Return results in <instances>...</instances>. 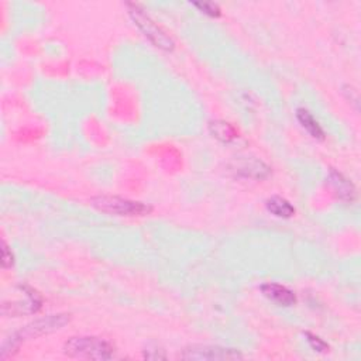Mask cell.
I'll return each mask as SVG.
<instances>
[{
	"mask_svg": "<svg viewBox=\"0 0 361 361\" xmlns=\"http://www.w3.org/2000/svg\"><path fill=\"white\" fill-rule=\"evenodd\" d=\"M64 353L71 358L102 361L113 358L114 347L100 337L76 336L64 344Z\"/></svg>",
	"mask_w": 361,
	"mask_h": 361,
	"instance_id": "7a4b0ae2",
	"label": "cell"
},
{
	"mask_svg": "<svg viewBox=\"0 0 361 361\" xmlns=\"http://www.w3.org/2000/svg\"><path fill=\"white\" fill-rule=\"evenodd\" d=\"M181 358L193 361H224V360H242L243 354L236 349H227L209 344H193L186 347Z\"/></svg>",
	"mask_w": 361,
	"mask_h": 361,
	"instance_id": "5b68a950",
	"label": "cell"
},
{
	"mask_svg": "<svg viewBox=\"0 0 361 361\" xmlns=\"http://www.w3.org/2000/svg\"><path fill=\"white\" fill-rule=\"evenodd\" d=\"M305 336H306V340H308L309 346H310L315 351H317V353H325V351L329 350V344H328L326 342H324L319 336H315V335H312V333H309V332H306Z\"/></svg>",
	"mask_w": 361,
	"mask_h": 361,
	"instance_id": "4fadbf2b",
	"label": "cell"
},
{
	"mask_svg": "<svg viewBox=\"0 0 361 361\" xmlns=\"http://www.w3.org/2000/svg\"><path fill=\"white\" fill-rule=\"evenodd\" d=\"M193 6L197 8L202 13L211 16V17H219L220 16V8L216 3L200 2V3H193Z\"/></svg>",
	"mask_w": 361,
	"mask_h": 361,
	"instance_id": "5bb4252c",
	"label": "cell"
},
{
	"mask_svg": "<svg viewBox=\"0 0 361 361\" xmlns=\"http://www.w3.org/2000/svg\"><path fill=\"white\" fill-rule=\"evenodd\" d=\"M231 171L242 178H254V179H264L271 174V168L264 164L261 159L254 157H246L236 159L231 164Z\"/></svg>",
	"mask_w": 361,
	"mask_h": 361,
	"instance_id": "8992f818",
	"label": "cell"
},
{
	"mask_svg": "<svg viewBox=\"0 0 361 361\" xmlns=\"http://www.w3.org/2000/svg\"><path fill=\"white\" fill-rule=\"evenodd\" d=\"M91 205L100 212L116 216H146L152 211L151 206L143 202H136V200L110 195L92 197Z\"/></svg>",
	"mask_w": 361,
	"mask_h": 361,
	"instance_id": "277c9868",
	"label": "cell"
},
{
	"mask_svg": "<svg viewBox=\"0 0 361 361\" xmlns=\"http://www.w3.org/2000/svg\"><path fill=\"white\" fill-rule=\"evenodd\" d=\"M265 208L270 213L281 219H290L295 215V208L291 205L290 200L281 196H271L270 199H267Z\"/></svg>",
	"mask_w": 361,
	"mask_h": 361,
	"instance_id": "30bf717a",
	"label": "cell"
},
{
	"mask_svg": "<svg viewBox=\"0 0 361 361\" xmlns=\"http://www.w3.org/2000/svg\"><path fill=\"white\" fill-rule=\"evenodd\" d=\"M13 264H15V256H13L12 250L9 249L8 243L3 240V243H2V267L10 268Z\"/></svg>",
	"mask_w": 361,
	"mask_h": 361,
	"instance_id": "9a60e30c",
	"label": "cell"
},
{
	"mask_svg": "<svg viewBox=\"0 0 361 361\" xmlns=\"http://www.w3.org/2000/svg\"><path fill=\"white\" fill-rule=\"evenodd\" d=\"M69 315L60 313V315H50L42 319H35L34 322L26 325L19 332L13 333L9 339H6L2 344V350H0V357L6 358L10 354H15L21 343L27 340H33L37 337H42L44 335L54 333L57 331H61L65 325L69 324Z\"/></svg>",
	"mask_w": 361,
	"mask_h": 361,
	"instance_id": "6da1fadb",
	"label": "cell"
},
{
	"mask_svg": "<svg viewBox=\"0 0 361 361\" xmlns=\"http://www.w3.org/2000/svg\"><path fill=\"white\" fill-rule=\"evenodd\" d=\"M144 357L146 358H151V360H164V358H167L164 350L158 349V347H152V349L148 347V350H144Z\"/></svg>",
	"mask_w": 361,
	"mask_h": 361,
	"instance_id": "2e32d148",
	"label": "cell"
},
{
	"mask_svg": "<svg viewBox=\"0 0 361 361\" xmlns=\"http://www.w3.org/2000/svg\"><path fill=\"white\" fill-rule=\"evenodd\" d=\"M26 290V299L17 302H3L2 313L3 316H20L26 313H35L42 308V298L33 291L31 288L24 287Z\"/></svg>",
	"mask_w": 361,
	"mask_h": 361,
	"instance_id": "52a82bcc",
	"label": "cell"
},
{
	"mask_svg": "<svg viewBox=\"0 0 361 361\" xmlns=\"http://www.w3.org/2000/svg\"><path fill=\"white\" fill-rule=\"evenodd\" d=\"M328 179L332 191L340 200H343L346 204L354 202L357 197V189L350 179H347L342 173L336 170H331Z\"/></svg>",
	"mask_w": 361,
	"mask_h": 361,
	"instance_id": "ba28073f",
	"label": "cell"
},
{
	"mask_svg": "<svg viewBox=\"0 0 361 361\" xmlns=\"http://www.w3.org/2000/svg\"><path fill=\"white\" fill-rule=\"evenodd\" d=\"M297 118L298 122L301 123V126L310 134V137L316 139V140H325V132L317 123V120L313 117V114L306 110V109H298L297 110Z\"/></svg>",
	"mask_w": 361,
	"mask_h": 361,
	"instance_id": "8fae6325",
	"label": "cell"
},
{
	"mask_svg": "<svg viewBox=\"0 0 361 361\" xmlns=\"http://www.w3.org/2000/svg\"><path fill=\"white\" fill-rule=\"evenodd\" d=\"M261 292L265 298L281 306H292L297 303V295L284 285L268 283L261 285Z\"/></svg>",
	"mask_w": 361,
	"mask_h": 361,
	"instance_id": "9c48e42d",
	"label": "cell"
},
{
	"mask_svg": "<svg viewBox=\"0 0 361 361\" xmlns=\"http://www.w3.org/2000/svg\"><path fill=\"white\" fill-rule=\"evenodd\" d=\"M129 15L133 20V23L139 27V30L147 37L150 42L159 50L171 53L175 49L174 39L159 27L139 5L136 3H129L127 5Z\"/></svg>",
	"mask_w": 361,
	"mask_h": 361,
	"instance_id": "3957f363",
	"label": "cell"
},
{
	"mask_svg": "<svg viewBox=\"0 0 361 361\" xmlns=\"http://www.w3.org/2000/svg\"><path fill=\"white\" fill-rule=\"evenodd\" d=\"M209 132L215 139H218L222 143H231L238 137L237 130L230 123L223 122V120H215V122H211Z\"/></svg>",
	"mask_w": 361,
	"mask_h": 361,
	"instance_id": "7c38bea8",
	"label": "cell"
}]
</instances>
